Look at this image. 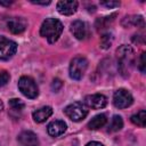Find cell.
<instances>
[{"label": "cell", "instance_id": "cell-1", "mask_svg": "<svg viewBox=\"0 0 146 146\" xmlns=\"http://www.w3.org/2000/svg\"><path fill=\"white\" fill-rule=\"evenodd\" d=\"M116 59H117V67L119 72L122 76L127 78L130 75L133 63H135V51L130 46L122 44L116 49Z\"/></svg>", "mask_w": 146, "mask_h": 146}, {"label": "cell", "instance_id": "cell-2", "mask_svg": "<svg viewBox=\"0 0 146 146\" xmlns=\"http://www.w3.org/2000/svg\"><path fill=\"white\" fill-rule=\"evenodd\" d=\"M63 32V24L57 18H47L43 21L40 27L41 36L46 38L49 43L56 42Z\"/></svg>", "mask_w": 146, "mask_h": 146}, {"label": "cell", "instance_id": "cell-3", "mask_svg": "<svg viewBox=\"0 0 146 146\" xmlns=\"http://www.w3.org/2000/svg\"><path fill=\"white\" fill-rule=\"evenodd\" d=\"M64 113L68 119L74 122H79L83 120L88 114V107L81 102H74L65 107Z\"/></svg>", "mask_w": 146, "mask_h": 146}, {"label": "cell", "instance_id": "cell-4", "mask_svg": "<svg viewBox=\"0 0 146 146\" xmlns=\"http://www.w3.org/2000/svg\"><path fill=\"white\" fill-rule=\"evenodd\" d=\"M88 68V60L82 56H76L70 64V76L73 80H81Z\"/></svg>", "mask_w": 146, "mask_h": 146}, {"label": "cell", "instance_id": "cell-5", "mask_svg": "<svg viewBox=\"0 0 146 146\" xmlns=\"http://www.w3.org/2000/svg\"><path fill=\"white\" fill-rule=\"evenodd\" d=\"M18 89L25 97L30 99L36 98V96L39 95L38 86L31 76H22L18 80Z\"/></svg>", "mask_w": 146, "mask_h": 146}, {"label": "cell", "instance_id": "cell-6", "mask_svg": "<svg viewBox=\"0 0 146 146\" xmlns=\"http://www.w3.org/2000/svg\"><path fill=\"white\" fill-rule=\"evenodd\" d=\"M17 51V43L5 36H0V60H8Z\"/></svg>", "mask_w": 146, "mask_h": 146}, {"label": "cell", "instance_id": "cell-7", "mask_svg": "<svg viewBox=\"0 0 146 146\" xmlns=\"http://www.w3.org/2000/svg\"><path fill=\"white\" fill-rule=\"evenodd\" d=\"M133 103L132 95L125 89H119L113 95V104L117 108H127Z\"/></svg>", "mask_w": 146, "mask_h": 146}, {"label": "cell", "instance_id": "cell-8", "mask_svg": "<svg viewBox=\"0 0 146 146\" xmlns=\"http://www.w3.org/2000/svg\"><path fill=\"white\" fill-rule=\"evenodd\" d=\"M84 105L94 108V110H99V108H104L107 105V98L103 95V94H92V95H88L84 98Z\"/></svg>", "mask_w": 146, "mask_h": 146}, {"label": "cell", "instance_id": "cell-9", "mask_svg": "<svg viewBox=\"0 0 146 146\" xmlns=\"http://www.w3.org/2000/svg\"><path fill=\"white\" fill-rule=\"evenodd\" d=\"M7 27L11 33L21 34L26 30L27 22L23 17H11L7 21Z\"/></svg>", "mask_w": 146, "mask_h": 146}, {"label": "cell", "instance_id": "cell-10", "mask_svg": "<svg viewBox=\"0 0 146 146\" xmlns=\"http://www.w3.org/2000/svg\"><path fill=\"white\" fill-rule=\"evenodd\" d=\"M78 6L79 3L75 0H60L57 2V10L62 15L70 16L76 11Z\"/></svg>", "mask_w": 146, "mask_h": 146}, {"label": "cell", "instance_id": "cell-11", "mask_svg": "<svg viewBox=\"0 0 146 146\" xmlns=\"http://www.w3.org/2000/svg\"><path fill=\"white\" fill-rule=\"evenodd\" d=\"M21 146H39V139L32 131H23L17 138Z\"/></svg>", "mask_w": 146, "mask_h": 146}, {"label": "cell", "instance_id": "cell-12", "mask_svg": "<svg viewBox=\"0 0 146 146\" xmlns=\"http://www.w3.org/2000/svg\"><path fill=\"white\" fill-rule=\"evenodd\" d=\"M71 32L78 40H83L88 35L87 25L82 21H74L71 24Z\"/></svg>", "mask_w": 146, "mask_h": 146}, {"label": "cell", "instance_id": "cell-13", "mask_svg": "<svg viewBox=\"0 0 146 146\" xmlns=\"http://www.w3.org/2000/svg\"><path fill=\"white\" fill-rule=\"evenodd\" d=\"M66 123L62 120H55L52 122H50L47 127V131L51 137H58L60 135H63L66 131Z\"/></svg>", "mask_w": 146, "mask_h": 146}, {"label": "cell", "instance_id": "cell-14", "mask_svg": "<svg viewBox=\"0 0 146 146\" xmlns=\"http://www.w3.org/2000/svg\"><path fill=\"white\" fill-rule=\"evenodd\" d=\"M51 114H52V108H51L50 106H43V107H41V108L34 111L33 114H32V117H33V120H34L36 123H42V122H44Z\"/></svg>", "mask_w": 146, "mask_h": 146}, {"label": "cell", "instance_id": "cell-15", "mask_svg": "<svg viewBox=\"0 0 146 146\" xmlns=\"http://www.w3.org/2000/svg\"><path fill=\"white\" fill-rule=\"evenodd\" d=\"M122 25L125 27H130V26H137V27H144L145 22L143 16L140 15H132V16H127L123 18L122 21Z\"/></svg>", "mask_w": 146, "mask_h": 146}, {"label": "cell", "instance_id": "cell-16", "mask_svg": "<svg viewBox=\"0 0 146 146\" xmlns=\"http://www.w3.org/2000/svg\"><path fill=\"white\" fill-rule=\"evenodd\" d=\"M107 122V117L105 114H98L96 116H94L89 122H88V128L90 130H97L102 127H104Z\"/></svg>", "mask_w": 146, "mask_h": 146}, {"label": "cell", "instance_id": "cell-17", "mask_svg": "<svg viewBox=\"0 0 146 146\" xmlns=\"http://www.w3.org/2000/svg\"><path fill=\"white\" fill-rule=\"evenodd\" d=\"M131 122L140 128H144L146 125V111L141 110V111L137 112L136 114H133L131 116Z\"/></svg>", "mask_w": 146, "mask_h": 146}, {"label": "cell", "instance_id": "cell-18", "mask_svg": "<svg viewBox=\"0 0 146 146\" xmlns=\"http://www.w3.org/2000/svg\"><path fill=\"white\" fill-rule=\"evenodd\" d=\"M123 127V120L120 115H114L111 120V123L108 125V131L110 132H116L121 130Z\"/></svg>", "mask_w": 146, "mask_h": 146}, {"label": "cell", "instance_id": "cell-19", "mask_svg": "<svg viewBox=\"0 0 146 146\" xmlns=\"http://www.w3.org/2000/svg\"><path fill=\"white\" fill-rule=\"evenodd\" d=\"M112 42H113V35L111 34V33H104L102 36H100V47L103 48V49H107V48H110L111 47V44H112Z\"/></svg>", "mask_w": 146, "mask_h": 146}, {"label": "cell", "instance_id": "cell-20", "mask_svg": "<svg viewBox=\"0 0 146 146\" xmlns=\"http://www.w3.org/2000/svg\"><path fill=\"white\" fill-rule=\"evenodd\" d=\"M115 16H116V14H113V15H111V16H106V17L99 18V19L97 21V23H96L97 29H98V30H102V29L106 27V26L108 25V23H111V22H113V21H114V18H113V17H115Z\"/></svg>", "mask_w": 146, "mask_h": 146}, {"label": "cell", "instance_id": "cell-21", "mask_svg": "<svg viewBox=\"0 0 146 146\" xmlns=\"http://www.w3.org/2000/svg\"><path fill=\"white\" fill-rule=\"evenodd\" d=\"M9 106L15 112H21L24 108V103L18 98H13L9 100Z\"/></svg>", "mask_w": 146, "mask_h": 146}, {"label": "cell", "instance_id": "cell-22", "mask_svg": "<svg viewBox=\"0 0 146 146\" xmlns=\"http://www.w3.org/2000/svg\"><path fill=\"white\" fill-rule=\"evenodd\" d=\"M10 75L7 71H0V87H3L8 83Z\"/></svg>", "mask_w": 146, "mask_h": 146}, {"label": "cell", "instance_id": "cell-23", "mask_svg": "<svg viewBox=\"0 0 146 146\" xmlns=\"http://www.w3.org/2000/svg\"><path fill=\"white\" fill-rule=\"evenodd\" d=\"M145 57H146V54L145 52H141L140 55V58H139V70L141 73H145V68H146V62H145Z\"/></svg>", "mask_w": 146, "mask_h": 146}, {"label": "cell", "instance_id": "cell-24", "mask_svg": "<svg viewBox=\"0 0 146 146\" xmlns=\"http://www.w3.org/2000/svg\"><path fill=\"white\" fill-rule=\"evenodd\" d=\"M100 5L107 8H115L120 6V2L119 1H100Z\"/></svg>", "mask_w": 146, "mask_h": 146}, {"label": "cell", "instance_id": "cell-25", "mask_svg": "<svg viewBox=\"0 0 146 146\" xmlns=\"http://www.w3.org/2000/svg\"><path fill=\"white\" fill-rule=\"evenodd\" d=\"M62 86H63L62 81H60L59 79H55V80L52 81V83H51V89H52L54 91H58Z\"/></svg>", "mask_w": 146, "mask_h": 146}, {"label": "cell", "instance_id": "cell-26", "mask_svg": "<svg viewBox=\"0 0 146 146\" xmlns=\"http://www.w3.org/2000/svg\"><path fill=\"white\" fill-rule=\"evenodd\" d=\"M31 2H32V3H34V5H42V6L50 5V1H34V0H32Z\"/></svg>", "mask_w": 146, "mask_h": 146}, {"label": "cell", "instance_id": "cell-27", "mask_svg": "<svg viewBox=\"0 0 146 146\" xmlns=\"http://www.w3.org/2000/svg\"><path fill=\"white\" fill-rule=\"evenodd\" d=\"M86 146H104V145L102 143H99V141H90Z\"/></svg>", "mask_w": 146, "mask_h": 146}, {"label": "cell", "instance_id": "cell-28", "mask_svg": "<svg viewBox=\"0 0 146 146\" xmlns=\"http://www.w3.org/2000/svg\"><path fill=\"white\" fill-rule=\"evenodd\" d=\"M13 3V1H7V2H5V1H0V5L1 6H10Z\"/></svg>", "mask_w": 146, "mask_h": 146}, {"label": "cell", "instance_id": "cell-29", "mask_svg": "<svg viewBox=\"0 0 146 146\" xmlns=\"http://www.w3.org/2000/svg\"><path fill=\"white\" fill-rule=\"evenodd\" d=\"M2 110H3V104H2V102L0 100V112H1Z\"/></svg>", "mask_w": 146, "mask_h": 146}]
</instances>
